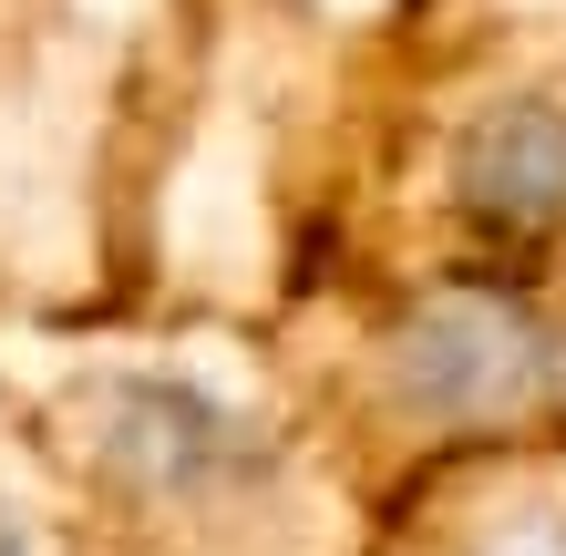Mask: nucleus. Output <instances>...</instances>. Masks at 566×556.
Segmentation results:
<instances>
[{
	"mask_svg": "<svg viewBox=\"0 0 566 556\" xmlns=\"http://www.w3.org/2000/svg\"><path fill=\"white\" fill-rule=\"evenodd\" d=\"M83 556H371L279 412L196 381H114L83 412Z\"/></svg>",
	"mask_w": 566,
	"mask_h": 556,
	"instance_id": "f257e3e1",
	"label": "nucleus"
},
{
	"mask_svg": "<svg viewBox=\"0 0 566 556\" xmlns=\"http://www.w3.org/2000/svg\"><path fill=\"white\" fill-rule=\"evenodd\" d=\"M556 402H566L556 319L505 279H443L402 300V319L371 340V412L412 474L546 443Z\"/></svg>",
	"mask_w": 566,
	"mask_h": 556,
	"instance_id": "f03ea898",
	"label": "nucleus"
},
{
	"mask_svg": "<svg viewBox=\"0 0 566 556\" xmlns=\"http://www.w3.org/2000/svg\"><path fill=\"white\" fill-rule=\"evenodd\" d=\"M453 186H463V217L494 227V238H546V227H566V104H546V93L494 104L463 135Z\"/></svg>",
	"mask_w": 566,
	"mask_h": 556,
	"instance_id": "20e7f679",
	"label": "nucleus"
},
{
	"mask_svg": "<svg viewBox=\"0 0 566 556\" xmlns=\"http://www.w3.org/2000/svg\"><path fill=\"white\" fill-rule=\"evenodd\" d=\"M0 556H83V546H62L52 536V515H42V495L0 464Z\"/></svg>",
	"mask_w": 566,
	"mask_h": 556,
	"instance_id": "39448f33",
	"label": "nucleus"
},
{
	"mask_svg": "<svg viewBox=\"0 0 566 556\" xmlns=\"http://www.w3.org/2000/svg\"><path fill=\"white\" fill-rule=\"evenodd\" d=\"M371 556H566V443H515L432 474Z\"/></svg>",
	"mask_w": 566,
	"mask_h": 556,
	"instance_id": "7ed1b4c3",
	"label": "nucleus"
}]
</instances>
